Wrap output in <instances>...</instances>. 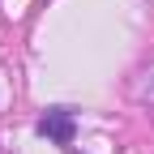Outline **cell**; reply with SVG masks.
I'll return each instance as SVG.
<instances>
[{
	"instance_id": "1",
	"label": "cell",
	"mask_w": 154,
	"mask_h": 154,
	"mask_svg": "<svg viewBox=\"0 0 154 154\" xmlns=\"http://www.w3.org/2000/svg\"><path fill=\"white\" fill-rule=\"evenodd\" d=\"M38 133H43L47 141H56V146H73V137H77V124H73V116L69 111H47L43 120H38Z\"/></svg>"
}]
</instances>
